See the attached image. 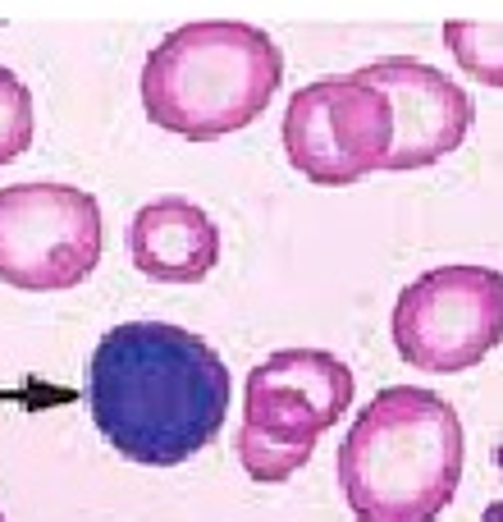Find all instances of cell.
<instances>
[{
  "label": "cell",
  "mask_w": 503,
  "mask_h": 522,
  "mask_svg": "<svg viewBox=\"0 0 503 522\" xmlns=\"http://www.w3.org/2000/svg\"><path fill=\"white\" fill-rule=\"evenodd\" d=\"M225 358L197 330L170 321H124L87 362V413L119 458L179 468L197 458L229 417Z\"/></svg>",
  "instance_id": "6da1fadb"
},
{
  "label": "cell",
  "mask_w": 503,
  "mask_h": 522,
  "mask_svg": "<svg viewBox=\"0 0 503 522\" xmlns=\"http://www.w3.org/2000/svg\"><path fill=\"white\" fill-rule=\"evenodd\" d=\"M462 417L426 385H385L353 417L334 477L357 522H435L462 486Z\"/></svg>",
  "instance_id": "7a4b0ae2"
},
{
  "label": "cell",
  "mask_w": 503,
  "mask_h": 522,
  "mask_svg": "<svg viewBox=\"0 0 503 522\" xmlns=\"http://www.w3.org/2000/svg\"><path fill=\"white\" fill-rule=\"evenodd\" d=\"M284 83V51L243 19H193L151 46L138 78L142 110L156 129L215 142L257 124Z\"/></svg>",
  "instance_id": "3957f363"
},
{
  "label": "cell",
  "mask_w": 503,
  "mask_h": 522,
  "mask_svg": "<svg viewBox=\"0 0 503 522\" xmlns=\"http://www.w3.org/2000/svg\"><path fill=\"white\" fill-rule=\"evenodd\" d=\"M389 335L398 358L426 376L481 367L503 344V271L453 261L417 275L394 298Z\"/></svg>",
  "instance_id": "277c9868"
},
{
  "label": "cell",
  "mask_w": 503,
  "mask_h": 522,
  "mask_svg": "<svg viewBox=\"0 0 503 522\" xmlns=\"http://www.w3.org/2000/svg\"><path fill=\"white\" fill-rule=\"evenodd\" d=\"M101 202L78 184L0 188V284L23 294H65L101 266Z\"/></svg>",
  "instance_id": "5b68a950"
},
{
  "label": "cell",
  "mask_w": 503,
  "mask_h": 522,
  "mask_svg": "<svg viewBox=\"0 0 503 522\" xmlns=\"http://www.w3.org/2000/svg\"><path fill=\"white\" fill-rule=\"evenodd\" d=\"M279 142L289 165L316 188H348L385 170L394 142V110L385 92L353 74L302 83L284 106Z\"/></svg>",
  "instance_id": "8992f818"
},
{
  "label": "cell",
  "mask_w": 503,
  "mask_h": 522,
  "mask_svg": "<svg viewBox=\"0 0 503 522\" xmlns=\"http://www.w3.org/2000/svg\"><path fill=\"white\" fill-rule=\"evenodd\" d=\"M357 376L330 348H279L247 371L243 426L275 445H311L353 408Z\"/></svg>",
  "instance_id": "52a82bcc"
},
{
  "label": "cell",
  "mask_w": 503,
  "mask_h": 522,
  "mask_svg": "<svg viewBox=\"0 0 503 522\" xmlns=\"http://www.w3.org/2000/svg\"><path fill=\"white\" fill-rule=\"evenodd\" d=\"M357 74L371 78L394 110V142H389L385 170H426L467 142L471 124H476V106L444 69L412 60V55H380Z\"/></svg>",
  "instance_id": "ba28073f"
},
{
  "label": "cell",
  "mask_w": 503,
  "mask_h": 522,
  "mask_svg": "<svg viewBox=\"0 0 503 522\" xmlns=\"http://www.w3.org/2000/svg\"><path fill=\"white\" fill-rule=\"evenodd\" d=\"M220 225L188 197H151L129 220V257L156 284H202L220 266Z\"/></svg>",
  "instance_id": "9c48e42d"
},
{
  "label": "cell",
  "mask_w": 503,
  "mask_h": 522,
  "mask_svg": "<svg viewBox=\"0 0 503 522\" xmlns=\"http://www.w3.org/2000/svg\"><path fill=\"white\" fill-rule=\"evenodd\" d=\"M444 46H449L453 65L481 87H499L503 92V23H481V19H444L439 28Z\"/></svg>",
  "instance_id": "30bf717a"
},
{
  "label": "cell",
  "mask_w": 503,
  "mask_h": 522,
  "mask_svg": "<svg viewBox=\"0 0 503 522\" xmlns=\"http://www.w3.org/2000/svg\"><path fill=\"white\" fill-rule=\"evenodd\" d=\"M234 449H238L243 472L252 481H261V486H284V481L307 468L311 454H316L311 445H275V440H266L261 431H252V426H243V422H238Z\"/></svg>",
  "instance_id": "8fae6325"
},
{
  "label": "cell",
  "mask_w": 503,
  "mask_h": 522,
  "mask_svg": "<svg viewBox=\"0 0 503 522\" xmlns=\"http://www.w3.org/2000/svg\"><path fill=\"white\" fill-rule=\"evenodd\" d=\"M37 138V106L33 92L14 69L0 65V165H14L28 156Z\"/></svg>",
  "instance_id": "7c38bea8"
},
{
  "label": "cell",
  "mask_w": 503,
  "mask_h": 522,
  "mask_svg": "<svg viewBox=\"0 0 503 522\" xmlns=\"http://www.w3.org/2000/svg\"><path fill=\"white\" fill-rule=\"evenodd\" d=\"M0 522H5V513H0Z\"/></svg>",
  "instance_id": "4fadbf2b"
}]
</instances>
